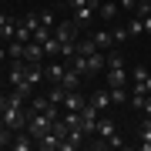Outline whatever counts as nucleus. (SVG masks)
<instances>
[{"label":"nucleus","mask_w":151,"mask_h":151,"mask_svg":"<svg viewBox=\"0 0 151 151\" xmlns=\"http://www.w3.org/2000/svg\"><path fill=\"white\" fill-rule=\"evenodd\" d=\"M40 24H44V27H47V30H54V24H57V17L50 14V10H44V14H40Z\"/></svg>","instance_id":"26"},{"label":"nucleus","mask_w":151,"mask_h":151,"mask_svg":"<svg viewBox=\"0 0 151 151\" xmlns=\"http://www.w3.org/2000/svg\"><path fill=\"white\" fill-rule=\"evenodd\" d=\"M50 34H54V37H57L60 44H67V40H77V34H81V27H77V24H74V17H70V20H57Z\"/></svg>","instance_id":"1"},{"label":"nucleus","mask_w":151,"mask_h":151,"mask_svg":"<svg viewBox=\"0 0 151 151\" xmlns=\"http://www.w3.org/2000/svg\"><path fill=\"white\" fill-rule=\"evenodd\" d=\"M111 91V104H124L128 101V91H124V87H108Z\"/></svg>","instance_id":"23"},{"label":"nucleus","mask_w":151,"mask_h":151,"mask_svg":"<svg viewBox=\"0 0 151 151\" xmlns=\"http://www.w3.org/2000/svg\"><path fill=\"white\" fill-rule=\"evenodd\" d=\"M141 20H145V30L151 34V14H148V17H141Z\"/></svg>","instance_id":"33"},{"label":"nucleus","mask_w":151,"mask_h":151,"mask_svg":"<svg viewBox=\"0 0 151 151\" xmlns=\"http://www.w3.org/2000/svg\"><path fill=\"white\" fill-rule=\"evenodd\" d=\"M124 141H121V134H114V138H108V148H121Z\"/></svg>","instance_id":"30"},{"label":"nucleus","mask_w":151,"mask_h":151,"mask_svg":"<svg viewBox=\"0 0 151 151\" xmlns=\"http://www.w3.org/2000/svg\"><path fill=\"white\" fill-rule=\"evenodd\" d=\"M44 44H37V40H30L27 47H24V60H27V64H44Z\"/></svg>","instance_id":"8"},{"label":"nucleus","mask_w":151,"mask_h":151,"mask_svg":"<svg viewBox=\"0 0 151 151\" xmlns=\"http://www.w3.org/2000/svg\"><path fill=\"white\" fill-rule=\"evenodd\" d=\"M97 17H101L104 24H114V20H118V0H104V4H97Z\"/></svg>","instance_id":"9"},{"label":"nucleus","mask_w":151,"mask_h":151,"mask_svg":"<svg viewBox=\"0 0 151 151\" xmlns=\"http://www.w3.org/2000/svg\"><path fill=\"white\" fill-rule=\"evenodd\" d=\"M94 37V44H97V50H111V47H118L114 44V37H111V30H97V34H91Z\"/></svg>","instance_id":"16"},{"label":"nucleus","mask_w":151,"mask_h":151,"mask_svg":"<svg viewBox=\"0 0 151 151\" xmlns=\"http://www.w3.org/2000/svg\"><path fill=\"white\" fill-rule=\"evenodd\" d=\"M84 104H87V101H84V94H81V91H67V94H64V104H60V108H64V111H81Z\"/></svg>","instance_id":"13"},{"label":"nucleus","mask_w":151,"mask_h":151,"mask_svg":"<svg viewBox=\"0 0 151 151\" xmlns=\"http://www.w3.org/2000/svg\"><path fill=\"white\" fill-rule=\"evenodd\" d=\"M4 54H7V50H4V47H0V60H4Z\"/></svg>","instance_id":"37"},{"label":"nucleus","mask_w":151,"mask_h":151,"mask_svg":"<svg viewBox=\"0 0 151 151\" xmlns=\"http://www.w3.org/2000/svg\"><path fill=\"white\" fill-rule=\"evenodd\" d=\"M114 134H118V131H114V121H111V118H97L91 138H104V141H108V138H114Z\"/></svg>","instance_id":"11"},{"label":"nucleus","mask_w":151,"mask_h":151,"mask_svg":"<svg viewBox=\"0 0 151 151\" xmlns=\"http://www.w3.org/2000/svg\"><path fill=\"white\" fill-rule=\"evenodd\" d=\"M97 114H101V111H97V108H94L91 101H87L84 108H81V128H84V134H87V138L94 134V124H97Z\"/></svg>","instance_id":"3"},{"label":"nucleus","mask_w":151,"mask_h":151,"mask_svg":"<svg viewBox=\"0 0 151 151\" xmlns=\"http://www.w3.org/2000/svg\"><path fill=\"white\" fill-rule=\"evenodd\" d=\"M7 20H10V17H7V14H4V7H0V27H4Z\"/></svg>","instance_id":"34"},{"label":"nucleus","mask_w":151,"mask_h":151,"mask_svg":"<svg viewBox=\"0 0 151 151\" xmlns=\"http://www.w3.org/2000/svg\"><path fill=\"white\" fill-rule=\"evenodd\" d=\"M141 30H145V20H141V17H131L128 20V34L134 37V34H141Z\"/></svg>","instance_id":"24"},{"label":"nucleus","mask_w":151,"mask_h":151,"mask_svg":"<svg viewBox=\"0 0 151 151\" xmlns=\"http://www.w3.org/2000/svg\"><path fill=\"white\" fill-rule=\"evenodd\" d=\"M108 67H124V54H121L118 47L108 50ZM108 67H104V70H108Z\"/></svg>","instance_id":"22"},{"label":"nucleus","mask_w":151,"mask_h":151,"mask_svg":"<svg viewBox=\"0 0 151 151\" xmlns=\"http://www.w3.org/2000/svg\"><path fill=\"white\" fill-rule=\"evenodd\" d=\"M111 37H114V44H124L131 34H128V27H111Z\"/></svg>","instance_id":"25"},{"label":"nucleus","mask_w":151,"mask_h":151,"mask_svg":"<svg viewBox=\"0 0 151 151\" xmlns=\"http://www.w3.org/2000/svg\"><path fill=\"white\" fill-rule=\"evenodd\" d=\"M47 37H50V30L44 27V24H37V30H34V40H37V44H44Z\"/></svg>","instance_id":"27"},{"label":"nucleus","mask_w":151,"mask_h":151,"mask_svg":"<svg viewBox=\"0 0 151 151\" xmlns=\"http://www.w3.org/2000/svg\"><path fill=\"white\" fill-rule=\"evenodd\" d=\"M94 14H97V0H87L84 7H74V10H70V17H74V24H77L81 30L94 20Z\"/></svg>","instance_id":"2"},{"label":"nucleus","mask_w":151,"mask_h":151,"mask_svg":"<svg viewBox=\"0 0 151 151\" xmlns=\"http://www.w3.org/2000/svg\"><path fill=\"white\" fill-rule=\"evenodd\" d=\"M27 81L34 84V87H40L47 77H44V64H27Z\"/></svg>","instance_id":"17"},{"label":"nucleus","mask_w":151,"mask_h":151,"mask_svg":"<svg viewBox=\"0 0 151 151\" xmlns=\"http://www.w3.org/2000/svg\"><path fill=\"white\" fill-rule=\"evenodd\" d=\"M104 77H108V87H128V81H131V74L124 67H108Z\"/></svg>","instance_id":"6"},{"label":"nucleus","mask_w":151,"mask_h":151,"mask_svg":"<svg viewBox=\"0 0 151 151\" xmlns=\"http://www.w3.org/2000/svg\"><path fill=\"white\" fill-rule=\"evenodd\" d=\"M24 24H27L30 30H37V24H40V14H27V17H24Z\"/></svg>","instance_id":"28"},{"label":"nucleus","mask_w":151,"mask_h":151,"mask_svg":"<svg viewBox=\"0 0 151 151\" xmlns=\"http://www.w3.org/2000/svg\"><path fill=\"white\" fill-rule=\"evenodd\" d=\"M141 114H145V118H151V94H145V104H141Z\"/></svg>","instance_id":"29"},{"label":"nucleus","mask_w":151,"mask_h":151,"mask_svg":"<svg viewBox=\"0 0 151 151\" xmlns=\"http://www.w3.org/2000/svg\"><path fill=\"white\" fill-rule=\"evenodd\" d=\"M37 148H40V151H60V138L54 134V131H47V134L37 138Z\"/></svg>","instance_id":"15"},{"label":"nucleus","mask_w":151,"mask_h":151,"mask_svg":"<svg viewBox=\"0 0 151 151\" xmlns=\"http://www.w3.org/2000/svg\"><path fill=\"white\" fill-rule=\"evenodd\" d=\"M81 81H84V74H81L77 67H70V64H67L64 77H60V87H64V91H77V87H81Z\"/></svg>","instance_id":"7"},{"label":"nucleus","mask_w":151,"mask_h":151,"mask_svg":"<svg viewBox=\"0 0 151 151\" xmlns=\"http://www.w3.org/2000/svg\"><path fill=\"white\" fill-rule=\"evenodd\" d=\"M44 54H47V57H54V60L60 57V40L54 37V34H50V37L44 40Z\"/></svg>","instance_id":"20"},{"label":"nucleus","mask_w":151,"mask_h":151,"mask_svg":"<svg viewBox=\"0 0 151 151\" xmlns=\"http://www.w3.org/2000/svg\"><path fill=\"white\" fill-rule=\"evenodd\" d=\"M67 4H70V10H74V7H84L87 0H67Z\"/></svg>","instance_id":"32"},{"label":"nucleus","mask_w":151,"mask_h":151,"mask_svg":"<svg viewBox=\"0 0 151 151\" xmlns=\"http://www.w3.org/2000/svg\"><path fill=\"white\" fill-rule=\"evenodd\" d=\"M91 104H94L97 111H108L111 108V91H108V87H97V91L91 94Z\"/></svg>","instance_id":"14"},{"label":"nucleus","mask_w":151,"mask_h":151,"mask_svg":"<svg viewBox=\"0 0 151 151\" xmlns=\"http://www.w3.org/2000/svg\"><path fill=\"white\" fill-rule=\"evenodd\" d=\"M104 67H108V54H104V50H91V54H87V77L101 74Z\"/></svg>","instance_id":"5"},{"label":"nucleus","mask_w":151,"mask_h":151,"mask_svg":"<svg viewBox=\"0 0 151 151\" xmlns=\"http://www.w3.org/2000/svg\"><path fill=\"white\" fill-rule=\"evenodd\" d=\"M4 108H7V94H0V114H4Z\"/></svg>","instance_id":"35"},{"label":"nucleus","mask_w":151,"mask_h":151,"mask_svg":"<svg viewBox=\"0 0 151 151\" xmlns=\"http://www.w3.org/2000/svg\"><path fill=\"white\" fill-rule=\"evenodd\" d=\"M138 138H141V148H145V151H151V118H145V121H141Z\"/></svg>","instance_id":"18"},{"label":"nucleus","mask_w":151,"mask_h":151,"mask_svg":"<svg viewBox=\"0 0 151 151\" xmlns=\"http://www.w3.org/2000/svg\"><path fill=\"white\" fill-rule=\"evenodd\" d=\"M84 138H87V134H84V128H70V131H67V138L60 141V151H77L81 145H87Z\"/></svg>","instance_id":"4"},{"label":"nucleus","mask_w":151,"mask_h":151,"mask_svg":"<svg viewBox=\"0 0 151 151\" xmlns=\"http://www.w3.org/2000/svg\"><path fill=\"white\" fill-rule=\"evenodd\" d=\"M24 47L27 44H20V40H7V57L10 60H24Z\"/></svg>","instance_id":"19"},{"label":"nucleus","mask_w":151,"mask_h":151,"mask_svg":"<svg viewBox=\"0 0 151 151\" xmlns=\"http://www.w3.org/2000/svg\"><path fill=\"white\" fill-rule=\"evenodd\" d=\"M10 148H14V151H30V148H37V141H34V138L27 134V131H14Z\"/></svg>","instance_id":"12"},{"label":"nucleus","mask_w":151,"mask_h":151,"mask_svg":"<svg viewBox=\"0 0 151 151\" xmlns=\"http://www.w3.org/2000/svg\"><path fill=\"white\" fill-rule=\"evenodd\" d=\"M4 128H7V124H4V114H0V131H4Z\"/></svg>","instance_id":"36"},{"label":"nucleus","mask_w":151,"mask_h":151,"mask_svg":"<svg viewBox=\"0 0 151 151\" xmlns=\"http://www.w3.org/2000/svg\"><path fill=\"white\" fill-rule=\"evenodd\" d=\"M14 40H20V44H30V40H34V30H30L27 24L20 20V24H17V30H14Z\"/></svg>","instance_id":"21"},{"label":"nucleus","mask_w":151,"mask_h":151,"mask_svg":"<svg viewBox=\"0 0 151 151\" xmlns=\"http://www.w3.org/2000/svg\"><path fill=\"white\" fill-rule=\"evenodd\" d=\"M64 70H67L64 60H54V64H47V67H44V77H47V84H60Z\"/></svg>","instance_id":"10"},{"label":"nucleus","mask_w":151,"mask_h":151,"mask_svg":"<svg viewBox=\"0 0 151 151\" xmlns=\"http://www.w3.org/2000/svg\"><path fill=\"white\" fill-rule=\"evenodd\" d=\"M134 4L138 0H118V7H124V10H134Z\"/></svg>","instance_id":"31"}]
</instances>
